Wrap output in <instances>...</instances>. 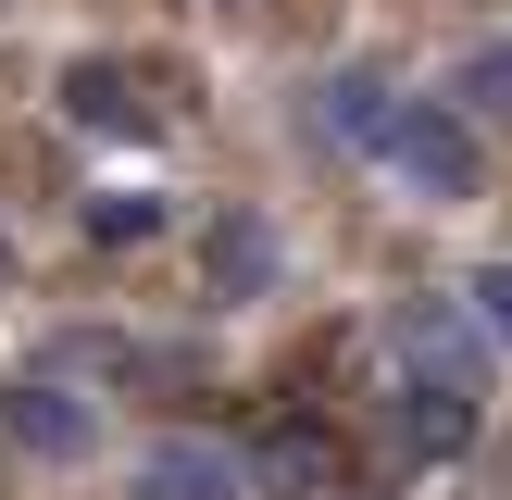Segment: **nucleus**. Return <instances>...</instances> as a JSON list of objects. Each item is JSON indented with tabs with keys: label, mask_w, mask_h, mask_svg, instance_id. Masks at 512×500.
<instances>
[{
	"label": "nucleus",
	"mask_w": 512,
	"mask_h": 500,
	"mask_svg": "<svg viewBox=\"0 0 512 500\" xmlns=\"http://www.w3.org/2000/svg\"><path fill=\"white\" fill-rule=\"evenodd\" d=\"M375 150H388V163L413 175V188H438V200H475V175H488V163H475V138H463L450 113H438V100L388 113V138H375Z\"/></svg>",
	"instance_id": "obj_1"
},
{
	"label": "nucleus",
	"mask_w": 512,
	"mask_h": 500,
	"mask_svg": "<svg viewBox=\"0 0 512 500\" xmlns=\"http://www.w3.org/2000/svg\"><path fill=\"white\" fill-rule=\"evenodd\" d=\"M0 425H13L25 450H50V463H75V450L100 438V425H88V400H75V388H50V375H25V388L0 400Z\"/></svg>",
	"instance_id": "obj_3"
},
{
	"label": "nucleus",
	"mask_w": 512,
	"mask_h": 500,
	"mask_svg": "<svg viewBox=\"0 0 512 500\" xmlns=\"http://www.w3.org/2000/svg\"><path fill=\"white\" fill-rule=\"evenodd\" d=\"M463 88H475V100H488V113H512V50H488V63H475V75H463Z\"/></svg>",
	"instance_id": "obj_6"
},
{
	"label": "nucleus",
	"mask_w": 512,
	"mask_h": 500,
	"mask_svg": "<svg viewBox=\"0 0 512 500\" xmlns=\"http://www.w3.org/2000/svg\"><path fill=\"white\" fill-rule=\"evenodd\" d=\"M75 113H88V125H125V113H138V100H125L113 75H88V63H75Z\"/></svg>",
	"instance_id": "obj_4"
},
{
	"label": "nucleus",
	"mask_w": 512,
	"mask_h": 500,
	"mask_svg": "<svg viewBox=\"0 0 512 500\" xmlns=\"http://www.w3.org/2000/svg\"><path fill=\"white\" fill-rule=\"evenodd\" d=\"M125 500H250V463L225 438H150L138 475H125Z\"/></svg>",
	"instance_id": "obj_2"
},
{
	"label": "nucleus",
	"mask_w": 512,
	"mask_h": 500,
	"mask_svg": "<svg viewBox=\"0 0 512 500\" xmlns=\"http://www.w3.org/2000/svg\"><path fill=\"white\" fill-rule=\"evenodd\" d=\"M475 313H488V338H512V263H488V275H475Z\"/></svg>",
	"instance_id": "obj_5"
}]
</instances>
